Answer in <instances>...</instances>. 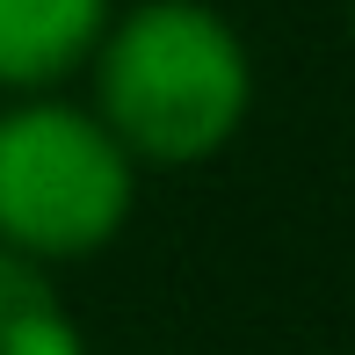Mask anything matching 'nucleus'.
I'll list each match as a JSON object with an SVG mask.
<instances>
[{"label": "nucleus", "instance_id": "f257e3e1", "mask_svg": "<svg viewBox=\"0 0 355 355\" xmlns=\"http://www.w3.org/2000/svg\"><path fill=\"white\" fill-rule=\"evenodd\" d=\"M80 102L138 174L218 159L254 116V51L211 0H131L109 15Z\"/></svg>", "mask_w": 355, "mask_h": 355}, {"label": "nucleus", "instance_id": "f03ea898", "mask_svg": "<svg viewBox=\"0 0 355 355\" xmlns=\"http://www.w3.org/2000/svg\"><path fill=\"white\" fill-rule=\"evenodd\" d=\"M138 182L116 138L87 102L15 94L0 102V247L37 268H66L116 247L138 211Z\"/></svg>", "mask_w": 355, "mask_h": 355}, {"label": "nucleus", "instance_id": "20e7f679", "mask_svg": "<svg viewBox=\"0 0 355 355\" xmlns=\"http://www.w3.org/2000/svg\"><path fill=\"white\" fill-rule=\"evenodd\" d=\"M0 355H87L73 304L58 297L51 268L0 247Z\"/></svg>", "mask_w": 355, "mask_h": 355}, {"label": "nucleus", "instance_id": "7ed1b4c3", "mask_svg": "<svg viewBox=\"0 0 355 355\" xmlns=\"http://www.w3.org/2000/svg\"><path fill=\"white\" fill-rule=\"evenodd\" d=\"M116 0H0V102L66 94L87 73Z\"/></svg>", "mask_w": 355, "mask_h": 355}, {"label": "nucleus", "instance_id": "39448f33", "mask_svg": "<svg viewBox=\"0 0 355 355\" xmlns=\"http://www.w3.org/2000/svg\"><path fill=\"white\" fill-rule=\"evenodd\" d=\"M348 37H355V0H348Z\"/></svg>", "mask_w": 355, "mask_h": 355}]
</instances>
